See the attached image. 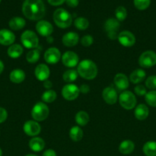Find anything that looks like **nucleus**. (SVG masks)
<instances>
[{"instance_id": "f257e3e1", "label": "nucleus", "mask_w": 156, "mask_h": 156, "mask_svg": "<svg viewBox=\"0 0 156 156\" xmlns=\"http://www.w3.org/2000/svg\"><path fill=\"white\" fill-rule=\"evenodd\" d=\"M21 10L25 18L32 21H39L45 15V5L42 0H24Z\"/></svg>"}, {"instance_id": "f03ea898", "label": "nucleus", "mask_w": 156, "mask_h": 156, "mask_svg": "<svg viewBox=\"0 0 156 156\" xmlns=\"http://www.w3.org/2000/svg\"><path fill=\"white\" fill-rule=\"evenodd\" d=\"M76 71L78 75L83 79L87 80H93L97 76L98 69L93 61L90 59H84L79 62Z\"/></svg>"}, {"instance_id": "7ed1b4c3", "label": "nucleus", "mask_w": 156, "mask_h": 156, "mask_svg": "<svg viewBox=\"0 0 156 156\" xmlns=\"http://www.w3.org/2000/svg\"><path fill=\"white\" fill-rule=\"evenodd\" d=\"M53 20L60 28H67L73 22L72 15L64 9H58L54 11Z\"/></svg>"}, {"instance_id": "20e7f679", "label": "nucleus", "mask_w": 156, "mask_h": 156, "mask_svg": "<svg viewBox=\"0 0 156 156\" xmlns=\"http://www.w3.org/2000/svg\"><path fill=\"white\" fill-rule=\"evenodd\" d=\"M119 105L125 110H132L136 108L137 99L136 95L130 91H123L118 98Z\"/></svg>"}, {"instance_id": "39448f33", "label": "nucleus", "mask_w": 156, "mask_h": 156, "mask_svg": "<svg viewBox=\"0 0 156 156\" xmlns=\"http://www.w3.org/2000/svg\"><path fill=\"white\" fill-rule=\"evenodd\" d=\"M49 115V108L44 102H38L32 110V117L37 122L44 121Z\"/></svg>"}, {"instance_id": "423d86ee", "label": "nucleus", "mask_w": 156, "mask_h": 156, "mask_svg": "<svg viewBox=\"0 0 156 156\" xmlns=\"http://www.w3.org/2000/svg\"><path fill=\"white\" fill-rule=\"evenodd\" d=\"M21 42L25 48L33 50L38 48L39 39L35 32L31 30H27L21 34Z\"/></svg>"}, {"instance_id": "0eeeda50", "label": "nucleus", "mask_w": 156, "mask_h": 156, "mask_svg": "<svg viewBox=\"0 0 156 156\" xmlns=\"http://www.w3.org/2000/svg\"><path fill=\"white\" fill-rule=\"evenodd\" d=\"M120 27L119 21L116 18H110L106 21L104 24V28L107 33V36L111 40H115L118 38L119 34L117 33Z\"/></svg>"}, {"instance_id": "6e6552de", "label": "nucleus", "mask_w": 156, "mask_h": 156, "mask_svg": "<svg viewBox=\"0 0 156 156\" xmlns=\"http://www.w3.org/2000/svg\"><path fill=\"white\" fill-rule=\"evenodd\" d=\"M139 64L142 68H151L156 65V53L152 50L143 52L139 58Z\"/></svg>"}, {"instance_id": "1a4fd4ad", "label": "nucleus", "mask_w": 156, "mask_h": 156, "mask_svg": "<svg viewBox=\"0 0 156 156\" xmlns=\"http://www.w3.org/2000/svg\"><path fill=\"white\" fill-rule=\"evenodd\" d=\"M63 98L67 101H73L76 99L79 96V88L74 84L69 83L64 85L61 91Z\"/></svg>"}, {"instance_id": "9d476101", "label": "nucleus", "mask_w": 156, "mask_h": 156, "mask_svg": "<svg viewBox=\"0 0 156 156\" xmlns=\"http://www.w3.org/2000/svg\"><path fill=\"white\" fill-rule=\"evenodd\" d=\"M23 130L27 136L35 137L41 133V127L38 122L35 120H28L24 123Z\"/></svg>"}, {"instance_id": "9b49d317", "label": "nucleus", "mask_w": 156, "mask_h": 156, "mask_svg": "<svg viewBox=\"0 0 156 156\" xmlns=\"http://www.w3.org/2000/svg\"><path fill=\"white\" fill-rule=\"evenodd\" d=\"M118 41L119 44L125 47H131L136 44V37L128 30L121 31L118 35Z\"/></svg>"}, {"instance_id": "f8f14e48", "label": "nucleus", "mask_w": 156, "mask_h": 156, "mask_svg": "<svg viewBox=\"0 0 156 156\" xmlns=\"http://www.w3.org/2000/svg\"><path fill=\"white\" fill-rule=\"evenodd\" d=\"M62 62L66 67L73 68L79 64V56L73 51H67L62 55Z\"/></svg>"}, {"instance_id": "ddd939ff", "label": "nucleus", "mask_w": 156, "mask_h": 156, "mask_svg": "<svg viewBox=\"0 0 156 156\" xmlns=\"http://www.w3.org/2000/svg\"><path fill=\"white\" fill-rule=\"evenodd\" d=\"M37 32L41 36L48 37L51 35L54 31V27L52 24L49 21H44V20H40L35 26Z\"/></svg>"}, {"instance_id": "4468645a", "label": "nucleus", "mask_w": 156, "mask_h": 156, "mask_svg": "<svg viewBox=\"0 0 156 156\" xmlns=\"http://www.w3.org/2000/svg\"><path fill=\"white\" fill-rule=\"evenodd\" d=\"M44 60L49 64H56L61 58V51L56 47H50L47 49L44 55Z\"/></svg>"}, {"instance_id": "2eb2a0df", "label": "nucleus", "mask_w": 156, "mask_h": 156, "mask_svg": "<svg viewBox=\"0 0 156 156\" xmlns=\"http://www.w3.org/2000/svg\"><path fill=\"white\" fill-rule=\"evenodd\" d=\"M102 97L106 103L110 105L116 104L119 98L117 91L113 87H106L104 88L102 93Z\"/></svg>"}, {"instance_id": "dca6fc26", "label": "nucleus", "mask_w": 156, "mask_h": 156, "mask_svg": "<svg viewBox=\"0 0 156 156\" xmlns=\"http://www.w3.org/2000/svg\"><path fill=\"white\" fill-rule=\"evenodd\" d=\"M15 41V35L12 30L8 29L0 30V44L4 46H11Z\"/></svg>"}, {"instance_id": "f3484780", "label": "nucleus", "mask_w": 156, "mask_h": 156, "mask_svg": "<svg viewBox=\"0 0 156 156\" xmlns=\"http://www.w3.org/2000/svg\"><path fill=\"white\" fill-rule=\"evenodd\" d=\"M35 76L38 80L44 82L47 80L50 76V69L45 64H39L35 69Z\"/></svg>"}, {"instance_id": "a211bd4d", "label": "nucleus", "mask_w": 156, "mask_h": 156, "mask_svg": "<svg viewBox=\"0 0 156 156\" xmlns=\"http://www.w3.org/2000/svg\"><path fill=\"white\" fill-rule=\"evenodd\" d=\"M114 84L118 90L125 91L129 86L128 79L123 73H118L114 77Z\"/></svg>"}, {"instance_id": "6ab92c4d", "label": "nucleus", "mask_w": 156, "mask_h": 156, "mask_svg": "<svg viewBox=\"0 0 156 156\" xmlns=\"http://www.w3.org/2000/svg\"><path fill=\"white\" fill-rule=\"evenodd\" d=\"M79 42V35L76 32H67L63 36L62 43L67 47H74Z\"/></svg>"}, {"instance_id": "aec40b11", "label": "nucleus", "mask_w": 156, "mask_h": 156, "mask_svg": "<svg viewBox=\"0 0 156 156\" xmlns=\"http://www.w3.org/2000/svg\"><path fill=\"white\" fill-rule=\"evenodd\" d=\"M28 146L31 150L35 152H41L45 147V142L42 138L35 136L31 139L28 143Z\"/></svg>"}, {"instance_id": "412c9836", "label": "nucleus", "mask_w": 156, "mask_h": 156, "mask_svg": "<svg viewBox=\"0 0 156 156\" xmlns=\"http://www.w3.org/2000/svg\"><path fill=\"white\" fill-rule=\"evenodd\" d=\"M135 117L139 120H144L149 115V109L144 104H140L137 105L135 108Z\"/></svg>"}, {"instance_id": "4be33fe9", "label": "nucleus", "mask_w": 156, "mask_h": 156, "mask_svg": "<svg viewBox=\"0 0 156 156\" xmlns=\"http://www.w3.org/2000/svg\"><path fill=\"white\" fill-rule=\"evenodd\" d=\"M9 79L15 84H20L25 79V73L20 69L12 70L9 74Z\"/></svg>"}, {"instance_id": "5701e85b", "label": "nucleus", "mask_w": 156, "mask_h": 156, "mask_svg": "<svg viewBox=\"0 0 156 156\" xmlns=\"http://www.w3.org/2000/svg\"><path fill=\"white\" fill-rule=\"evenodd\" d=\"M135 149V143L132 140H126L122 141L119 144V151L120 153L123 155H129L134 151Z\"/></svg>"}, {"instance_id": "b1692460", "label": "nucleus", "mask_w": 156, "mask_h": 156, "mask_svg": "<svg viewBox=\"0 0 156 156\" xmlns=\"http://www.w3.org/2000/svg\"><path fill=\"white\" fill-rule=\"evenodd\" d=\"M24 50L22 46L18 44H13L8 48L7 54L12 59H17L22 55Z\"/></svg>"}, {"instance_id": "393cba45", "label": "nucleus", "mask_w": 156, "mask_h": 156, "mask_svg": "<svg viewBox=\"0 0 156 156\" xmlns=\"http://www.w3.org/2000/svg\"><path fill=\"white\" fill-rule=\"evenodd\" d=\"M146 73L142 69H137L130 74L129 80L133 84H139L145 79Z\"/></svg>"}, {"instance_id": "a878e982", "label": "nucleus", "mask_w": 156, "mask_h": 156, "mask_svg": "<svg viewBox=\"0 0 156 156\" xmlns=\"http://www.w3.org/2000/svg\"><path fill=\"white\" fill-rule=\"evenodd\" d=\"M25 24V20L21 17H14L9 22V27L13 30H21L23 27H24Z\"/></svg>"}, {"instance_id": "bb28decb", "label": "nucleus", "mask_w": 156, "mask_h": 156, "mask_svg": "<svg viewBox=\"0 0 156 156\" xmlns=\"http://www.w3.org/2000/svg\"><path fill=\"white\" fill-rule=\"evenodd\" d=\"M69 135H70V138L73 141L79 142L83 139V136H84V131L78 126H74L70 128Z\"/></svg>"}, {"instance_id": "cd10ccee", "label": "nucleus", "mask_w": 156, "mask_h": 156, "mask_svg": "<svg viewBox=\"0 0 156 156\" xmlns=\"http://www.w3.org/2000/svg\"><path fill=\"white\" fill-rule=\"evenodd\" d=\"M75 121L79 126H84L90 121V116L86 111H79L75 116Z\"/></svg>"}, {"instance_id": "c85d7f7f", "label": "nucleus", "mask_w": 156, "mask_h": 156, "mask_svg": "<svg viewBox=\"0 0 156 156\" xmlns=\"http://www.w3.org/2000/svg\"><path fill=\"white\" fill-rule=\"evenodd\" d=\"M142 151L146 156H156V142L148 141L145 143Z\"/></svg>"}, {"instance_id": "c756f323", "label": "nucleus", "mask_w": 156, "mask_h": 156, "mask_svg": "<svg viewBox=\"0 0 156 156\" xmlns=\"http://www.w3.org/2000/svg\"><path fill=\"white\" fill-rule=\"evenodd\" d=\"M77 76V71L71 69H68L64 72V73L63 74V79H64V82H67V83H71V82L76 80Z\"/></svg>"}, {"instance_id": "7c9ffc66", "label": "nucleus", "mask_w": 156, "mask_h": 156, "mask_svg": "<svg viewBox=\"0 0 156 156\" xmlns=\"http://www.w3.org/2000/svg\"><path fill=\"white\" fill-rule=\"evenodd\" d=\"M57 98V93L56 91L54 90L50 89L47 90L43 93L42 96H41V99L44 103H52Z\"/></svg>"}, {"instance_id": "2f4dec72", "label": "nucleus", "mask_w": 156, "mask_h": 156, "mask_svg": "<svg viewBox=\"0 0 156 156\" xmlns=\"http://www.w3.org/2000/svg\"><path fill=\"white\" fill-rule=\"evenodd\" d=\"M40 59V50L39 49H33L31 50L26 55V59L30 63H35Z\"/></svg>"}, {"instance_id": "473e14b6", "label": "nucleus", "mask_w": 156, "mask_h": 156, "mask_svg": "<svg viewBox=\"0 0 156 156\" xmlns=\"http://www.w3.org/2000/svg\"><path fill=\"white\" fill-rule=\"evenodd\" d=\"M89 21L86 18L84 17H79L76 18L74 21V25L78 30H84L88 28L89 27Z\"/></svg>"}, {"instance_id": "72a5a7b5", "label": "nucleus", "mask_w": 156, "mask_h": 156, "mask_svg": "<svg viewBox=\"0 0 156 156\" xmlns=\"http://www.w3.org/2000/svg\"><path fill=\"white\" fill-rule=\"evenodd\" d=\"M145 100L149 106L156 108V91L152 90L146 93L145 95Z\"/></svg>"}, {"instance_id": "f704fd0d", "label": "nucleus", "mask_w": 156, "mask_h": 156, "mask_svg": "<svg viewBox=\"0 0 156 156\" xmlns=\"http://www.w3.org/2000/svg\"><path fill=\"white\" fill-rule=\"evenodd\" d=\"M133 3L138 10L143 11L149 7L151 0H133Z\"/></svg>"}, {"instance_id": "c9c22d12", "label": "nucleus", "mask_w": 156, "mask_h": 156, "mask_svg": "<svg viewBox=\"0 0 156 156\" xmlns=\"http://www.w3.org/2000/svg\"><path fill=\"white\" fill-rule=\"evenodd\" d=\"M116 19L119 21H122L126 18L127 17V10L123 6H119L115 11Z\"/></svg>"}, {"instance_id": "e433bc0d", "label": "nucleus", "mask_w": 156, "mask_h": 156, "mask_svg": "<svg viewBox=\"0 0 156 156\" xmlns=\"http://www.w3.org/2000/svg\"><path fill=\"white\" fill-rule=\"evenodd\" d=\"M145 86L151 90L156 89V76H151L145 80Z\"/></svg>"}, {"instance_id": "4c0bfd02", "label": "nucleus", "mask_w": 156, "mask_h": 156, "mask_svg": "<svg viewBox=\"0 0 156 156\" xmlns=\"http://www.w3.org/2000/svg\"><path fill=\"white\" fill-rule=\"evenodd\" d=\"M81 44H82L84 47H88L90 46H91L93 43V37L91 36V35H85V36L81 38V41H80Z\"/></svg>"}, {"instance_id": "58836bf2", "label": "nucleus", "mask_w": 156, "mask_h": 156, "mask_svg": "<svg viewBox=\"0 0 156 156\" xmlns=\"http://www.w3.org/2000/svg\"><path fill=\"white\" fill-rule=\"evenodd\" d=\"M134 91L138 96H145L147 93L146 88L142 85H137L134 88Z\"/></svg>"}, {"instance_id": "ea45409f", "label": "nucleus", "mask_w": 156, "mask_h": 156, "mask_svg": "<svg viewBox=\"0 0 156 156\" xmlns=\"http://www.w3.org/2000/svg\"><path fill=\"white\" fill-rule=\"evenodd\" d=\"M8 117V112L5 108L0 107V123H4Z\"/></svg>"}, {"instance_id": "a19ab883", "label": "nucleus", "mask_w": 156, "mask_h": 156, "mask_svg": "<svg viewBox=\"0 0 156 156\" xmlns=\"http://www.w3.org/2000/svg\"><path fill=\"white\" fill-rule=\"evenodd\" d=\"M90 86L87 85V84H83V85H81L79 87L80 93H82V94H87V93L90 91Z\"/></svg>"}, {"instance_id": "79ce46f5", "label": "nucleus", "mask_w": 156, "mask_h": 156, "mask_svg": "<svg viewBox=\"0 0 156 156\" xmlns=\"http://www.w3.org/2000/svg\"><path fill=\"white\" fill-rule=\"evenodd\" d=\"M66 3L69 7L75 8L79 4V0H66Z\"/></svg>"}, {"instance_id": "37998d69", "label": "nucleus", "mask_w": 156, "mask_h": 156, "mask_svg": "<svg viewBox=\"0 0 156 156\" xmlns=\"http://www.w3.org/2000/svg\"><path fill=\"white\" fill-rule=\"evenodd\" d=\"M66 0H47L48 3L53 6H58L62 5Z\"/></svg>"}, {"instance_id": "c03bdc74", "label": "nucleus", "mask_w": 156, "mask_h": 156, "mask_svg": "<svg viewBox=\"0 0 156 156\" xmlns=\"http://www.w3.org/2000/svg\"><path fill=\"white\" fill-rule=\"evenodd\" d=\"M42 156H57V153L54 149H49L43 152Z\"/></svg>"}, {"instance_id": "a18cd8bd", "label": "nucleus", "mask_w": 156, "mask_h": 156, "mask_svg": "<svg viewBox=\"0 0 156 156\" xmlns=\"http://www.w3.org/2000/svg\"><path fill=\"white\" fill-rule=\"evenodd\" d=\"M43 85H44V87L47 90H50V88H51L52 87H53V83H52L51 81H50V80H49V79H47V80L44 81V84H43Z\"/></svg>"}, {"instance_id": "49530a36", "label": "nucleus", "mask_w": 156, "mask_h": 156, "mask_svg": "<svg viewBox=\"0 0 156 156\" xmlns=\"http://www.w3.org/2000/svg\"><path fill=\"white\" fill-rule=\"evenodd\" d=\"M4 68H5L4 63H3L2 61L0 59V74H2V73L3 70H4Z\"/></svg>"}, {"instance_id": "de8ad7c7", "label": "nucleus", "mask_w": 156, "mask_h": 156, "mask_svg": "<svg viewBox=\"0 0 156 156\" xmlns=\"http://www.w3.org/2000/svg\"><path fill=\"white\" fill-rule=\"evenodd\" d=\"M25 156H38L37 155H35V154H28Z\"/></svg>"}, {"instance_id": "09e8293b", "label": "nucleus", "mask_w": 156, "mask_h": 156, "mask_svg": "<svg viewBox=\"0 0 156 156\" xmlns=\"http://www.w3.org/2000/svg\"><path fill=\"white\" fill-rule=\"evenodd\" d=\"M0 156H2V150L1 149V148H0Z\"/></svg>"}, {"instance_id": "8fccbe9b", "label": "nucleus", "mask_w": 156, "mask_h": 156, "mask_svg": "<svg viewBox=\"0 0 156 156\" xmlns=\"http://www.w3.org/2000/svg\"><path fill=\"white\" fill-rule=\"evenodd\" d=\"M1 1H2V0H0V2H1Z\"/></svg>"}]
</instances>
